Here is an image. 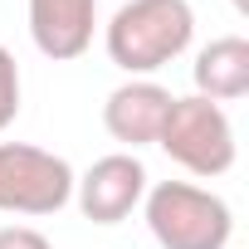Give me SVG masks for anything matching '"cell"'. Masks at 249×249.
Segmentation results:
<instances>
[{"label": "cell", "instance_id": "obj_6", "mask_svg": "<svg viewBox=\"0 0 249 249\" xmlns=\"http://www.w3.org/2000/svg\"><path fill=\"white\" fill-rule=\"evenodd\" d=\"M166 107H171V88H161V83H152V78H127L122 88L107 93V103H103V127H107L112 142H122V147L137 152V147L157 142L161 122H166Z\"/></svg>", "mask_w": 249, "mask_h": 249}, {"label": "cell", "instance_id": "obj_7", "mask_svg": "<svg viewBox=\"0 0 249 249\" xmlns=\"http://www.w3.org/2000/svg\"><path fill=\"white\" fill-rule=\"evenodd\" d=\"M93 30H98V0H30V39L54 64L88 54Z\"/></svg>", "mask_w": 249, "mask_h": 249}, {"label": "cell", "instance_id": "obj_8", "mask_svg": "<svg viewBox=\"0 0 249 249\" xmlns=\"http://www.w3.org/2000/svg\"><path fill=\"white\" fill-rule=\"evenodd\" d=\"M191 78H196V93L210 98V103H234L249 93V39L239 35H225V39H210L196 64H191Z\"/></svg>", "mask_w": 249, "mask_h": 249}, {"label": "cell", "instance_id": "obj_9", "mask_svg": "<svg viewBox=\"0 0 249 249\" xmlns=\"http://www.w3.org/2000/svg\"><path fill=\"white\" fill-rule=\"evenodd\" d=\"M15 117H20V64L0 44V132H5Z\"/></svg>", "mask_w": 249, "mask_h": 249}, {"label": "cell", "instance_id": "obj_1", "mask_svg": "<svg viewBox=\"0 0 249 249\" xmlns=\"http://www.w3.org/2000/svg\"><path fill=\"white\" fill-rule=\"evenodd\" d=\"M191 35H196L191 0H127L107 20L103 44L122 73L147 78V73L166 69L171 59H181L191 49Z\"/></svg>", "mask_w": 249, "mask_h": 249}, {"label": "cell", "instance_id": "obj_2", "mask_svg": "<svg viewBox=\"0 0 249 249\" xmlns=\"http://www.w3.org/2000/svg\"><path fill=\"white\" fill-rule=\"evenodd\" d=\"M147 230L161 249H230L234 215L225 196L196 186V181H157L142 196Z\"/></svg>", "mask_w": 249, "mask_h": 249}, {"label": "cell", "instance_id": "obj_4", "mask_svg": "<svg viewBox=\"0 0 249 249\" xmlns=\"http://www.w3.org/2000/svg\"><path fill=\"white\" fill-rule=\"evenodd\" d=\"M73 200V166L35 142H0V210L59 215Z\"/></svg>", "mask_w": 249, "mask_h": 249}, {"label": "cell", "instance_id": "obj_3", "mask_svg": "<svg viewBox=\"0 0 249 249\" xmlns=\"http://www.w3.org/2000/svg\"><path fill=\"white\" fill-rule=\"evenodd\" d=\"M157 147H161L176 166H186L191 176H205V181L225 176V171L234 166V152H239V147H234V122H230V112H225L220 103L200 98V93L171 98L166 122H161V132H157Z\"/></svg>", "mask_w": 249, "mask_h": 249}, {"label": "cell", "instance_id": "obj_5", "mask_svg": "<svg viewBox=\"0 0 249 249\" xmlns=\"http://www.w3.org/2000/svg\"><path fill=\"white\" fill-rule=\"evenodd\" d=\"M73 196L83 220L93 225H122L147 196V166L137 161V152H112L98 157L83 176H73Z\"/></svg>", "mask_w": 249, "mask_h": 249}, {"label": "cell", "instance_id": "obj_10", "mask_svg": "<svg viewBox=\"0 0 249 249\" xmlns=\"http://www.w3.org/2000/svg\"><path fill=\"white\" fill-rule=\"evenodd\" d=\"M0 249H54V244L35 225H5V230H0Z\"/></svg>", "mask_w": 249, "mask_h": 249}, {"label": "cell", "instance_id": "obj_11", "mask_svg": "<svg viewBox=\"0 0 249 249\" xmlns=\"http://www.w3.org/2000/svg\"><path fill=\"white\" fill-rule=\"evenodd\" d=\"M234 10H239V15H249V0H234Z\"/></svg>", "mask_w": 249, "mask_h": 249}]
</instances>
